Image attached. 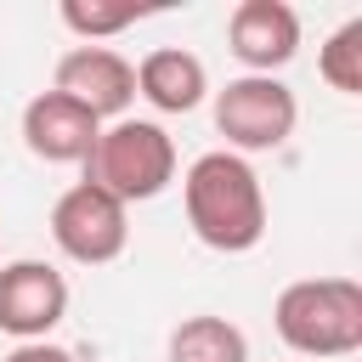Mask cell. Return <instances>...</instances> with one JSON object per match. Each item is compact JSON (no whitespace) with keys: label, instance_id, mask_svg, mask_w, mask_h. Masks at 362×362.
<instances>
[{"label":"cell","instance_id":"obj_1","mask_svg":"<svg viewBox=\"0 0 362 362\" xmlns=\"http://www.w3.org/2000/svg\"><path fill=\"white\" fill-rule=\"evenodd\" d=\"M181 204H187V226L204 249L215 255H249L266 238V192L249 158L215 147L198 153L181 175Z\"/></svg>","mask_w":362,"mask_h":362},{"label":"cell","instance_id":"obj_2","mask_svg":"<svg viewBox=\"0 0 362 362\" xmlns=\"http://www.w3.org/2000/svg\"><path fill=\"white\" fill-rule=\"evenodd\" d=\"M272 322L294 356H351V351H362V283L356 277H300L277 294Z\"/></svg>","mask_w":362,"mask_h":362},{"label":"cell","instance_id":"obj_3","mask_svg":"<svg viewBox=\"0 0 362 362\" xmlns=\"http://www.w3.org/2000/svg\"><path fill=\"white\" fill-rule=\"evenodd\" d=\"M85 181L113 192L124 209L158 198L175 181V141H170V130L158 119H113L96 136L90 158H85Z\"/></svg>","mask_w":362,"mask_h":362},{"label":"cell","instance_id":"obj_4","mask_svg":"<svg viewBox=\"0 0 362 362\" xmlns=\"http://www.w3.org/2000/svg\"><path fill=\"white\" fill-rule=\"evenodd\" d=\"M300 102L277 74H238L215 90V130L226 136V153H272L294 136Z\"/></svg>","mask_w":362,"mask_h":362},{"label":"cell","instance_id":"obj_5","mask_svg":"<svg viewBox=\"0 0 362 362\" xmlns=\"http://www.w3.org/2000/svg\"><path fill=\"white\" fill-rule=\"evenodd\" d=\"M51 238L74 266H107L130 243V209L113 192H102L90 181H74L51 204Z\"/></svg>","mask_w":362,"mask_h":362},{"label":"cell","instance_id":"obj_6","mask_svg":"<svg viewBox=\"0 0 362 362\" xmlns=\"http://www.w3.org/2000/svg\"><path fill=\"white\" fill-rule=\"evenodd\" d=\"M68 317V277L51 260H6L0 266V334L17 345L45 339Z\"/></svg>","mask_w":362,"mask_h":362},{"label":"cell","instance_id":"obj_7","mask_svg":"<svg viewBox=\"0 0 362 362\" xmlns=\"http://www.w3.org/2000/svg\"><path fill=\"white\" fill-rule=\"evenodd\" d=\"M51 90H62L96 119H124V107L136 102V62L119 57L113 45H74L57 57Z\"/></svg>","mask_w":362,"mask_h":362},{"label":"cell","instance_id":"obj_8","mask_svg":"<svg viewBox=\"0 0 362 362\" xmlns=\"http://www.w3.org/2000/svg\"><path fill=\"white\" fill-rule=\"evenodd\" d=\"M226 51L249 74H277L300 51V11L288 0H238L226 17Z\"/></svg>","mask_w":362,"mask_h":362},{"label":"cell","instance_id":"obj_9","mask_svg":"<svg viewBox=\"0 0 362 362\" xmlns=\"http://www.w3.org/2000/svg\"><path fill=\"white\" fill-rule=\"evenodd\" d=\"M96 136H102V119L68 102L62 90H40L23 107V147L45 164H85Z\"/></svg>","mask_w":362,"mask_h":362},{"label":"cell","instance_id":"obj_10","mask_svg":"<svg viewBox=\"0 0 362 362\" xmlns=\"http://www.w3.org/2000/svg\"><path fill=\"white\" fill-rule=\"evenodd\" d=\"M204 90H209V68L187 45H158L136 62V96L153 102L158 113H192Z\"/></svg>","mask_w":362,"mask_h":362},{"label":"cell","instance_id":"obj_11","mask_svg":"<svg viewBox=\"0 0 362 362\" xmlns=\"http://www.w3.org/2000/svg\"><path fill=\"white\" fill-rule=\"evenodd\" d=\"M170 362H249V339L226 317H181L170 334Z\"/></svg>","mask_w":362,"mask_h":362},{"label":"cell","instance_id":"obj_12","mask_svg":"<svg viewBox=\"0 0 362 362\" xmlns=\"http://www.w3.org/2000/svg\"><path fill=\"white\" fill-rule=\"evenodd\" d=\"M141 17H147V6H136V0H62V23H68L85 45H102V40L124 34V28L141 23Z\"/></svg>","mask_w":362,"mask_h":362},{"label":"cell","instance_id":"obj_13","mask_svg":"<svg viewBox=\"0 0 362 362\" xmlns=\"http://www.w3.org/2000/svg\"><path fill=\"white\" fill-rule=\"evenodd\" d=\"M317 74L339 96H362V17H351L328 34V45L317 51Z\"/></svg>","mask_w":362,"mask_h":362},{"label":"cell","instance_id":"obj_14","mask_svg":"<svg viewBox=\"0 0 362 362\" xmlns=\"http://www.w3.org/2000/svg\"><path fill=\"white\" fill-rule=\"evenodd\" d=\"M6 362H79V356L62 351V345H51V339H28V345H17Z\"/></svg>","mask_w":362,"mask_h":362}]
</instances>
